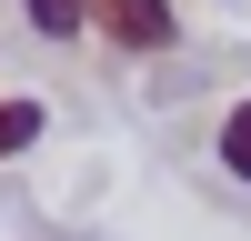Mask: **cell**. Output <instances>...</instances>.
Segmentation results:
<instances>
[{"label": "cell", "instance_id": "cell-1", "mask_svg": "<svg viewBox=\"0 0 251 241\" xmlns=\"http://www.w3.org/2000/svg\"><path fill=\"white\" fill-rule=\"evenodd\" d=\"M91 20H100V40H121V50H171L181 40V10L171 0H91Z\"/></svg>", "mask_w": 251, "mask_h": 241}, {"label": "cell", "instance_id": "cell-2", "mask_svg": "<svg viewBox=\"0 0 251 241\" xmlns=\"http://www.w3.org/2000/svg\"><path fill=\"white\" fill-rule=\"evenodd\" d=\"M221 171L251 181V100H231V111H221Z\"/></svg>", "mask_w": 251, "mask_h": 241}, {"label": "cell", "instance_id": "cell-3", "mask_svg": "<svg viewBox=\"0 0 251 241\" xmlns=\"http://www.w3.org/2000/svg\"><path fill=\"white\" fill-rule=\"evenodd\" d=\"M40 141V100H0V161Z\"/></svg>", "mask_w": 251, "mask_h": 241}, {"label": "cell", "instance_id": "cell-4", "mask_svg": "<svg viewBox=\"0 0 251 241\" xmlns=\"http://www.w3.org/2000/svg\"><path fill=\"white\" fill-rule=\"evenodd\" d=\"M80 20H91V0H30V30L40 40H71Z\"/></svg>", "mask_w": 251, "mask_h": 241}]
</instances>
